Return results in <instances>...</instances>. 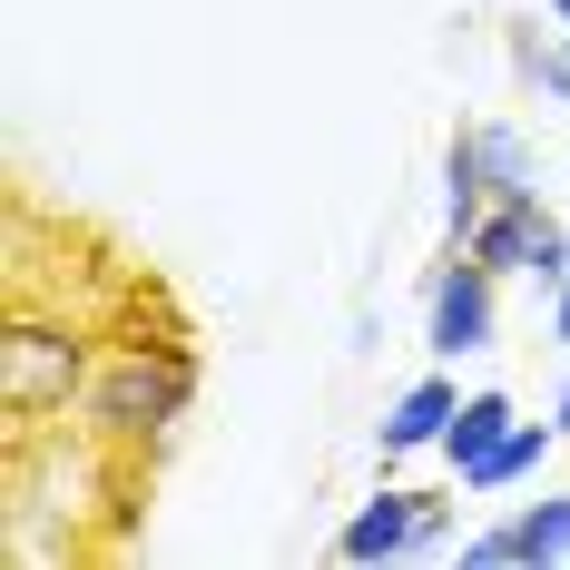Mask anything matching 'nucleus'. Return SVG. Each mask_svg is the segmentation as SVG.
<instances>
[{
    "instance_id": "1",
    "label": "nucleus",
    "mask_w": 570,
    "mask_h": 570,
    "mask_svg": "<svg viewBox=\"0 0 570 570\" xmlns=\"http://www.w3.org/2000/svg\"><path fill=\"white\" fill-rule=\"evenodd\" d=\"M197 413V344L187 335H118L89 364V394H79V433H99L118 462H148L177 443V423Z\"/></svg>"
},
{
    "instance_id": "2",
    "label": "nucleus",
    "mask_w": 570,
    "mask_h": 570,
    "mask_svg": "<svg viewBox=\"0 0 570 570\" xmlns=\"http://www.w3.org/2000/svg\"><path fill=\"white\" fill-rule=\"evenodd\" d=\"M89 364H99V335L69 305H40L20 285L10 295V325H0V413H10V433L69 423L79 394H89Z\"/></svg>"
},
{
    "instance_id": "3",
    "label": "nucleus",
    "mask_w": 570,
    "mask_h": 570,
    "mask_svg": "<svg viewBox=\"0 0 570 570\" xmlns=\"http://www.w3.org/2000/svg\"><path fill=\"white\" fill-rule=\"evenodd\" d=\"M462 246H472L502 285H541V295H551V285L570 276V217H551V207H541V187H502V197L472 217V236H462Z\"/></svg>"
},
{
    "instance_id": "4",
    "label": "nucleus",
    "mask_w": 570,
    "mask_h": 570,
    "mask_svg": "<svg viewBox=\"0 0 570 570\" xmlns=\"http://www.w3.org/2000/svg\"><path fill=\"white\" fill-rule=\"evenodd\" d=\"M453 502L443 492H403V482H384L374 502H354V521L335 531V561L374 570V561H453Z\"/></svg>"
},
{
    "instance_id": "5",
    "label": "nucleus",
    "mask_w": 570,
    "mask_h": 570,
    "mask_svg": "<svg viewBox=\"0 0 570 570\" xmlns=\"http://www.w3.org/2000/svg\"><path fill=\"white\" fill-rule=\"evenodd\" d=\"M502 187H541V168H531V138H521L512 118H472L453 148H443V236H472V217L502 197Z\"/></svg>"
},
{
    "instance_id": "6",
    "label": "nucleus",
    "mask_w": 570,
    "mask_h": 570,
    "mask_svg": "<svg viewBox=\"0 0 570 570\" xmlns=\"http://www.w3.org/2000/svg\"><path fill=\"white\" fill-rule=\"evenodd\" d=\"M492 344H502V276L472 246H453V266H433V285H423V354L462 364V354H492Z\"/></svg>"
},
{
    "instance_id": "7",
    "label": "nucleus",
    "mask_w": 570,
    "mask_h": 570,
    "mask_svg": "<svg viewBox=\"0 0 570 570\" xmlns=\"http://www.w3.org/2000/svg\"><path fill=\"white\" fill-rule=\"evenodd\" d=\"M551 561H570V492L512 502L502 521L462 531V570H551Z\"/></svg>"
},
{
    "instance_id": "8",
    "label": "nucleus",
    "mask_w": 570,
    "mask_h": 570,
    "mask_svg": "<svg viewBox=\"0 0 570 570\" xmlns=\"http://www.w3.org/2000/svg\"><path fill=\"white\" fill-rule=\"evenodd\" d=\"M453 413H462V384L433 364V374H413L394 403H384V423H374V443H384V462L403 453H443V433H453Z\"/></svg>"
},
{
    "instance_id": "9",
    "label": "nucleus",
    "mask_w": 570,
    "mask_h": 570,
    "mask_svg": "<svg viewBox=\"0 0 570 570\" xmlns=\"http://www.w3.org/2000/svg\"><path fill=\"white\" fill-rule=\"evenodd\" d=\"M551 453H561V423H512L492 453L462 472V492H472V502H492V492H521V482H531V472H541Z\"/></svg>"
},
{
    "instance_id": "10",
    "label": "nucleus",
    "mask_w": 570,
    "mask_h": 570,
    "mask_svg": "<svg viewBox=\"0 0 570 570\" xmlns=\"http://www.w3.org/2000/svg\"><path fill=\"white\" fill-rule=\"evenodd\" d=\"M512 423H521V403H512V394H462L453 433H443V462H453V472H472V462L492 453V443H502Z\"/></svg>"
},
{
    "instance_id": "11",
    "label": "nucleus",
    "mask_w": 570,
    "mask_h": 570,
    "mask_svg": "<svg viewBox=\"0 0 570 570\" xmlns=\"http://www.w3.org/2000/svg\"><path fill=\"white\" fill-rule=\"evenodd\" d=\"M512 69H521L531 99H570V30H561V20H551V30H541V20L512 30Z\"/></svg>"
},
{
    "instance_id": "12",
    "label": "nucleus",
    "mask_w": 570,
    "mask_h": 570,
    "mask_svg": "<svg viewBox=\"0 0 570 570\" xmlns=\"http://www.w3.org/2000/svg\"><path fill=\"white\" fill-rule=\"evenodd\" d=\"M541 325H551V344H561V354H570V276L551 285V295H541Z\"/></svg>"
},
{
    "instance_id": "13",
    "label": "nucleus",
    "mask_w": 570,
    "mask_h": 570,
    "mask_svg": "<svg viewBox=\"0 0 570 570\" xmlns=\"http://www.w3.org/2000/svg\"><path fill=\"white\" fill-rule=\"evenodd\" d=\"M551 423H561V443H570V354H561V394H551Z\"/></svg>"
},
{
    "instance_id": "14",
    "label": "nucleus",
    "mask_w": 570,
    "mask_h": 570,
    "mask_svg": "<svg viewBox=\"0 0 570 570\" xmlns=\"http://www.w3.org/2000/svg\"><path fill=\"white\" fill-rule=\"evenodd\" d=\"M541 10H551V20H561V30H570V0H541Z\"/></svg>"
}]
</instances>
